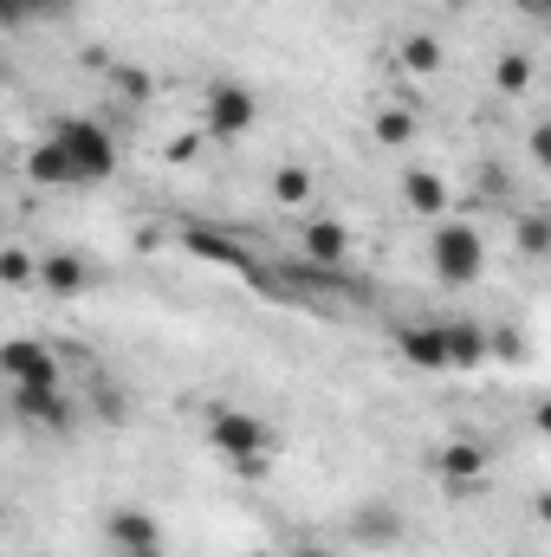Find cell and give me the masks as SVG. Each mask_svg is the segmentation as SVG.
<instances>
[{"label": "cell", "mask_w": 551, "mask_h": 557, "mask_svg": "<svg viewBox=\"0 0 551 557\" xmlns=\"http://www.w3.org/2000/svg\"><path fill=\"white\" fill-rule=\"evenodd\" d=\"M403 72H415V78H428V72H441V46L428 39V33H415V39H403Z\"/></svg>", "instance_id": "obj_18"}, {"label": "cell", "mask_w": 551, "mask_h": 557, "mask_svg": "<svg viewBox=\"0 0 551 557\" xmlns=\"http://www.w3.org/2000/svg\"><path fill=\"white\" fill-rule=\"evenodd\" d=\"M434 467H441V480H448L454 493H480V486H487V454H480L474 441H448Z\"/></svg>", "instance_id": "obj_7"}, {"label": "cell", "mask_w": 551, "mask_h": 557, "mask_svg": "<svg viewBox=\"0 0 551 557\" xmlns=\"http://www.w3.org/2000/svg\"><path fill=\"white\" fill-rule=\"evenodd\" d=\"M26 175H33L39 188H72V162H65V149H59V143L26 149Z\"/></svg>", "instance_id": "obj_15"}, {"label": "cell", "mask_w": 551, "mask_h": 557, "mask_svg": "<svg viewBox=\"0 0 551 557\" xmlns=\"http://www.w3.org/2000/svg\"><path fill=\"white\" fill-rule=\"evenodd\" d=\"M428 260H434V273L448 278V285H474L480 267H487V247H480V234L467 227V221H434V234H428Z\"/></svg>", "instance_id": "obj_2"}, {"label": "cell", "mask_w": 551, "mask_h": 557, "mask_svg": "<svg viewBox=\"0 0 551 557\" xmlns=\"http://www.w3.org/2000/svg\"><path fill=\"white\" fill-rule=\"evenodd\" d=\"M98 409H105V416L118 421V416H124V396H118V389H111V383H98Z\"/></svg>", "instance_id": "obj_24"}, {"label": "cell", "mask_w": 551, "mask_h": 557, "mask_svg": "<svg viewBox=\"0 0 551 557\" xmlns=\"http://www.w3.org/2000/svg\"><path fill=\"white\" fill-rule=\"evenodd\" d=\"M519 240H526V253H546V221L526 214V221H519Z\"/></svg>", "instance_id": "obj_23"}, {"label": "cell", "mask_w": 551, "mask_h": 557, "mask_svg": "<svg viewBox=\"0 0 551 557\" xmlns=\"http://www.w3.org/2000/svg\"><path fill=\"white\" fill-rule=\"evenodd\" d=\"M111 539H118V552L124 557H162V532H156V519L137 512V506L111 512Z\"/></svg>", "instance_id": "obj_9"}, {"label": "cell", "mask_w": 551, "mask_h": 557, "mask_svg": "<svg viewBox=\"0 0 551 557\" xmlns=\"http://www.w3.org/2000/svg\"><path fill=\"white\" fill-rule=\"evenodd\" d=\"M118 85H124L131 98H149V78H143V72H118Z\"/></svg>", "instance_id": "obj_25"}, {"label": "cell", "mask_w": 551, "mask_h": 557, "mask_svg": "<svg viewBox=\"0 0 551 557\" xmlns=\"http://www.w3.org/2000/svg\"><path fill=\"white\" fill-rule=\"evenodd\" d=\"M208 441L241 467V473H254L267 454H273V428L260 416H247V409H228V416H215V428H208Z\"/></svg>", "instance_id": "obj_4"}, {"label": "cell", "mask_w": 551, "mask_h": 557, "mask_svg": "<svg viewBox=\"0 0 551 557\" xmlns=\"http://www.w3.org/2000/svg\"><path fill=\"white\" fill-rule=\"evenodd\" d=\"M0 376L7 383H59V357L33 337H7L0 344Z\"/></svg>", "instance_id": "obj_5"}, {"label": "cell", "mask_w": 551, "mask_h": 557, "mask_svg": "<svg viewBox=\"0 0 551 557\" xmlns=\"http://www.w3.org/2000/svg\"><path fill=\"white\" fill-rule=\"evenodd\" d=\"M39 285H46L52 298H78V292L91 285V267H85L78 253H46V260H39Z\"/></svg>", "instance_id": "obj_11"}, {"label": "cell", "mask_w": 551, "mask_h": 557, "mask_svg": "<svg viewBox=\"0 0 551 557\" xmlns=\"http://www.w3.org/2000/svg\"><path fill=\"white\" fill-rule=\"evenodd\" d=\"M500 85H506V91H526V85H532V59H526V52H506V59H500Z\"/></svg>", "instance_id": "obj_20"}, {"label": "cell", "mask_w": 551, "mask_h": 557, "mask_svg": "<svg viewBox=\"0 0 551 557\" xmlns=\"http://www.w3.org/2000/svg\"><path fill=\"white\" fill-rule=\"evenodd\" d=\"M201 124H208V137H247L260 124V98L241 78H215L201 98Z\"/></svg>", "instance_id": "obj_3"}, {"label": "cell", "mask_w": 551, "mask_h": 557, "mask_svg": "<svg viewBox=\"0 0 551 557\" xmlns=\"http://www.w3.org/2000/svg\"><path fill=\"white\" fill-rule=\"evenodd\" d=\"M0 285H7V292H33V285H39V260L20 253V247H7V253H0Z\"/></svg>", "instance_id": "obj_17"}, {"label": "cell", "mask_w": 551, "mask_h": 557, "mask_svg": "<svg viewBox=\"0 0 551 557\" xmlns=\"http://www.w3.org/2000/svg\"><path fill=\"white\" fill-rule=\"evenodd\" d=\"M298 557H331V552H298Z\"/></svg>", "instance_id": "obj_26"}, {"label": "cell", "mask_w": 551, "mask_h": 557, "mask_svg": "<svg viewBox=\"0 0 551 557\" xmlns=\"http://www.w3.org/2000/svg\"><path fill=\"white\" fill-rule=\"evenodd\" d=\"M52 143L65 149V162H72V182H111V169H118V143L105 137V124L59 117Z\"/></svg>", "instance_id": "obj_1"}, {"label": "cell", "mask_w": 551, "mask_h": 557, "mask_svg": "<svg viewBox=\"0 0 551 557\" xmlns=\"http://www.w3.org/2000/svg\"><path fill=\"white\" fill-rule=\"evenodd\" d=\"M409 131H415L409 111H383L377 117V143H409Z\"/></svg>", "instance_id": "obj_22"}, {"label": "cell", "mask_w": 551, "mask_h": 557, "mask_svg": "<svg viewBox=\"0 0 551 557\" xmlns=\"http://www.w3.org/2000/svg\"><path fill=\"white\" fill-rule=\"evenodd\" d=\"M273 195L285 201V208H298V201L311 195V175H305V169H279V175H273Z\"/></svg>", "instance_id": "obj_19"}, {"label": "cell", "mask_w": 551, "mask_h": 557, "mask_svg": "<svg viewBox=\"0 0 551 557\" xmlns=\"http://www.w3.org/2000/svg\"><path fill=\"white\" fill-rule=\"evenodd\" d=\"M396 350L409 357L415 370H448V350H441V324H403V331H396Z\"/></svg>", "instance_id": "obj_14"}, {"label": "cell", "mask_w": 551, "mask_h": 557, "mask_svg": "<svg viewBox=\"0 0 551 557\" xmlns=\"http://www.w3.org/2000/svg\"><path fill=\"white\" fill-rule=\"evenodd\" d=\"M351 532H357L364 545H390V539H403V512H390V506H364Z\"/></svg>", "instance_id": "obj_16"}, {"label": "cell", "mask_w": 551, "mask_h": 557, "mask_svg": "<svg viewBox=\"0 0 551 557\" xmlns=\"http://www.w3.org/2000/svg\"><path fill=\"white\" fill-rule=\"evenodd\" d=\"M13 416L33 421V428H72L65 383H13Z\"/></svg>", "instance_id": "obj_6"}, {"label": "cell", "mask_w": 551, "mask_h": 557, "mask_svg": "<svg viewBox=\"0 0 551 557\" xmlns=\"http://www.w3.org/2000/svg\"><path fill=\"white\" fill-rule=\"evenodd\" d=\"M441 350H448V370H474L487 357V331L467 324V318H454V324H441Z\"/></svg>", "instance_id": "obj_12"}, {"label": "cell", "mask_w": 551, "mask_h": 557, "mask_svg": "<svg viewBox=\"0 0 551 557\" xmlns=\"http://www.w3.org/2000/svg\"><path fill=\"white\" fill-rule=\"evenodd\" d=\"M188 253H201V260H215V267H228V273H241V278H260V260H254L247 247H234V240H221V234H208V227L188 234Z\"/></svg>", "instance_id": "obj_10"}, {"label": "cell", "mask_w": 551, "mask_h": 557, "mask_svg": "<svg viewBox=\"0 0 551 557\" xmlns=\"http://www.w3.org/2000/svg\"><path fill=\"white\" fill-rule=\"evenodd\" d=\"M65 0H7V26H26V20H46V13H59Z\"/></svg>", "instance_id": "obj_21"}, {"label": "cell", "mask_w": 551, "mask_h": 557, "mask_svg": "<svg viewBox=\"0 0 551 557\" xmlns=\"http://www.w3.org/2000/svg\"><path fill=\"white\" fill-rule=\"evenodd\" d=\"M403 201H409L421 221H441V214H448V182H441L434 169H409V175H403Z\"/></svg>", "instance_id": "obj_13"}, {"label": "cell", "mask_w": 551, "mask_h": 557, "mask_svg": "<svg viewBox=\"0 0 551 557\" xmlns=\"http://www.w3.org/2000/svg\"><path fill=\"white\" fill-rule=\"evenodd\" d=\"M0 26H7V0H0Z\"/></svg>", "instance_id": "obj_27"}, {"label": "cell", "mask_w": 551, "mask_h": 557, "mask_svg": "<svg viewBox=\"0 0 551 557\" xmlns=\"http://www.w3.org/2000/svg\"><path fill=\"white\" fill-rule=\"evenodd\" d=\"M305 260H311V267H344V260H351V227L331 221V214L305 221Z\"/></svg>", "instance_id": "obj_8"}]
</instances>
